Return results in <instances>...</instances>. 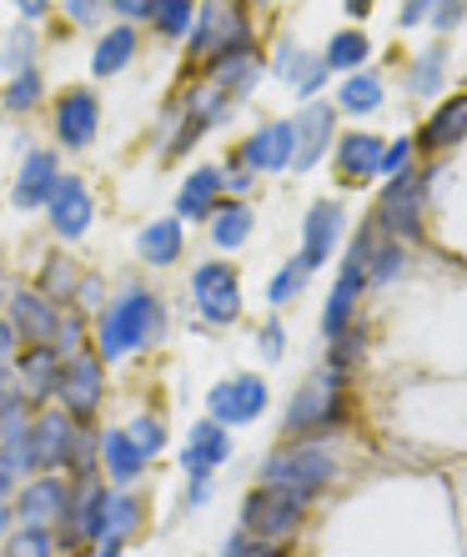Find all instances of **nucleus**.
<instances>
[{"label":"nucleus","mask_w":467,"mask_h":557,"mask_svg":"<svg viewBox=\"0 0 467 557\" xmlns=\"http://www.w3.org/2000/svg\"><path fill=\"white\" fill-rule=\"evenodd\" d=\"M156 332H161V301H156L146 286H126L116 301L101 307V322H96V357H101V362H121L131 351H142Z\"/></svg>","instance_id":"nucleus-1"},{"label":"nucleus","mask_w":467,"mask_h":557,"mask_svg":"<svg viewBox=\"0 0 467 557\" xmlns=\"http://www.w3.org/2000/svg\"><path fill=\"white\" fill-rule=\"evenodd\" d=\"M196 61H217L226 51H242L247 40V0H201L192 30H186Z\"/></svg>","instance_id":"nucleus-2"},{"label":"nucleus","mask_w":467,"mask_h":557,"mask_svg":"<svg viewBox=\"0 0 467 557\" xmlns=\"http://www.w3.org/2000/svg\"><path fill=\"white\" fill-rule=\"evenodd\" d=\"M332 478H337V462H332V453H322L317 442L282 447V453L267 457V487H282V493L297 497V503L317 497Z\"/></svg>","instance_id":"nucleus-3"},{"label":"nucleus","mask_w":467,"mask_h":557,"mask_svg":"<svg viewBox=\"0 0 467 557\" xmlns=\"http://www.w3.org/2000/svg\"><path fill=\"white\" fill-rule=\"evenodd\" d=\"M81 428H86V422H76L65 407L30 417V447H26V467H30V472H56V467H71L76 442H81Z\"/></svg>","instance_id":"nucleus-4"},{"label":"nucleus","mask_w":467,"mask_h":557,"mask_svg":"<svg viewBox=\"0 0 467 557\" xmlns=\"http://www.w3.org/2000/svg\"><path fill=\"white\" fill-rule=\"evenodd\" d=\"M56 397H61V407L76 417V422L96 417V407H101V397H106V362L96 357V351H76V357H65L61 382H56Z\"/></svg>","instance_id":"nucleus-5"},{"label":"nucleus","mask_w":467,"mask_h":557,"mask_svg":"<svg viewBox=\"0 0 467 557\" xmlns=\"http://www.w3.org/2000/svg\"><path fill=\"white\" fill-rule=\"evenodd\" d=\"M192 297L201 307V317L217 326H232L242 317V282L226 261H201L192 272Z\"/></svg>","instance_id":"nucleus-6"},{"label":"nucleus","mask_w":467,"mask_h":557,"mask_svg":"<svg viewBox=\"0 0 467 557\" xmlns=\"http://www.w3.org/2000/svg\"><path fill=\"white\" fill-rule=\"evenodd\" d=\"M297 522H302V503L286 497L282 487H257V493H247V503H242V532L261 537V543L286 537Z\"/></svg>","instance_id":"nucleus-7"},{"label":"nucleus","mask_w":467,"mask_h":557,"mask_svg":"<svg viewBox=\"0 0 467 557\" xmlns=\"http://www.w3.org/2000/svg\"><path fill=\"white\" fill-rule=\"evenodd\" d=\"M211 407V422H221V428H242V422H257L261 412H267V382H261L257 372H242L232 376V382H217L207 397Z\"/></svg>","instance_id":"nucleus-8"},{"label":"nucleus","mask_w":467,"mask_h":557,"mask_svg":"<svg viewBox=\"0 0 467 557\" xmlns=\"http://www.w3.org/2000/svg\"><path fill=\"white\" fill-rule=\"evenodd\" d=\"M377 226H382L392 242L422 236V182H417V176L397 171V182L382 191V201H377Z\"/></svg>","instance_id":"nucleus-9"},{"label":"nucleus","mask_w":467,"mask_h":557,"mask_svg":"<svg viewBox=\"0 0 467 557\" xmlns=\"http://www.w3.org/2000/svg\"><path fill=\"white\" fill-rule=\"evenodd\" d=\"M46 216H51V232L61 242H81V236L91 232V216H96L91 186L81 182V176H61L51 201H46Z\"/></svg>","instance_id":"nucleus-10"},{"label":"nucleus","mask_w":467,"mask_h":557,"mask_svg":"<svg viewBox=\"0 0 467 557\" xmlns=\"http://www.w3.org/2000/svg\"><path fill=\"white\" fill-rule=\"evenodd\" d=\"M51 121H56V141L65 151H86L96 141V126H101V106H96V96L86 86H71V91H61Z\"/></svg>","instance_id":"nucleus-11"},{"label":"nucleus","mask_w":467,"mask_h":557,"mask_svg":"<svg viewBox=\"0 0 467 557\" xmlns=\"http://www.w3.org/2000/svg\"><path fill=\"white\" fill-rule=\"evenodd\" d=\"M337 387H342V372L311 376L307 387L292 397V407H286V432H311V428H322V422H332L342 412Z\"/></svg>","instance_id":"nucleus-12"},{"label":"nucleus","mask_w":467,"mask_h":557,"mask_svg":"<svg viewBox=\"0 0 467 557\" xmlns=\"http://www.w3.org/2000/svg\"><path fill=\"white\" fill-rule=\"evenodd\" d=\"M101 503H106V487L96 478H86V482H76V487H71V503H65V518H61L65 522V537H61L65 547H81V543L106 537Z\"/></svg>","instance_id":"nucleus-13"},{"label":"nucleus","mask_w":467,"mask_h":557,"mask_svg":"<svg viewBox=\"0 0 467 557\" xmlns=\"http://www.w3.org/2000/svg\"><path fill=\"white\" fill-rule=\"evenodd\" d=\"M65 503H71V487H65L61 478H36L21 487V497H15V518H21V528H51V522L65 518Z\"/></svg>","instance_id":"nucleus-14"},{"label":"nucleus","mask_w":467,"mask_h":557,"mask_svg":"<svg viewBox=\"0 0 467 557\" xmlns=\"http://www.w3.org/2000/svg\"><path fill=\"white\" fill-rule=\"evenodd\" d=\"M56 382H61V351L56 347H26L15 357V392H21L30 407L56 397Z\"/></svg>","instance_id":"nucleus-15"},{"label":"nucleus","mask_w":467,"mask_h":557,"mask_svg":"<svg viewBox=\"0 0 467 557\" xmlns=\"http://www.w3.org/2000/svg\"><path fill=\"white\" fill-rule=\"evenodd\" d=\"M11 326H15V337L30 342V347H51L56 326H61V311H56L51 297H40V292H15L11 297Z\"/></svg>","instance_id":"nucleus-16"},{"label":"nucleus","mask_w":467,"mask_h":557,"mask_svg":"<svg viewBox=\"0 0 467 557\" xmlns=\"http://www.w3.org/2000/svg\"><path fill=\"white\" fill-rule=\"evenodd\" d=\"M236 161L247 171H282L292 166V121H267L242 141Z\"/></svg>","instance_id":"nucleus-17"},{"label":"nucleus","mask_w":467,"mask_h":557,"mask_svg":"<svg viewBox=\"0 0 467 557\" xmlns=\"http://www.w3.org/2000/svg\"><path fill=\"white\" fill-rule=\"evenodd\" d=\"M332 111L327 106H302L297 111V121H292V166L297 171H311L317 161H322V151H327V141H332Z\"/></svg>","instance_id":"nucleus-18"},{"label":"nucleus","mask_w":467,"mask_h":557,"mask_svg":"<svg viewBox=\"0 0 467 557\" xmlns=\"http://www.w3.org/2000/svg\"><path fill=\"white\" fill-rule=\"evenodd\" d=\"M56 182H61V161H56L51 151H26V161H21V176H15L11 186V201L21 211H36L51 201Z\"/></svg>","instance_id":"nucleus-19"},{"label":"nucleus","mask_w":467,"mask_h":557,"mask_svg":"<svg viewBox=\"0 0 467 557\" xmlns=\"http://www.w3.org/2000/svg\"><path fill=\"white\" fill-rule=\"evenodd\" d=\"M342 207L337 201H317V207L307 211V232H302V267H322L327 257H332V247H337L342 236Z\"/></svg>","instance_id":"nucleus-20"},{"label":"nucleus","mask_w":467,"mask_h":557,"mask_svg":"<svg viewBox=\"0 0 467 557\" xmlns=\"http://www.w3.org/2000/svg\"><path fill=\"white\" fill-rule=\"evenodd\" d=\"M226 453H232V437H226V428L221 422H196L192 428V442H186V472L192 478H211V467L226 462Z\"/></svg>","instance_id":"nucleus-21"},{"label":"nucleus","mask_w":467,"mask_h":557,"mask_svg":"<svg viewBox=\"0 0 467 557\" xmlns=\"http://www.w3.org/2000/svg\"><path fill=\"white\" fill-rule=\"evenodd\" d=\"M362 286H367V272L357 267V261H347L342 276H337V286H332V297H327V317H322L327 342L352 326V307H357V297H362Z\"/></svg>","instance_id":"nucleus-22"},{"label":"nucleus","mask_w":467,"mask_h":557,"mask_svg":"<svg viewBox=\"0 0 467 557\" xmlns=\"http://www.w3.org/2000/svg\"><path fill=\"white\" fill-rule=\"evenodd\" d=\"M257 76H261V61H257V51H251V46H242V51H226V55H217V61H211V86H217V91H226V96H247L251 86H257Z\"/></svg>","instance_id":"nucleus-23"},{"label":"nucleus","mask_w":467,"mask_h":557,"mask_svg":"<svg viewBox=\"0 0 467 557\" xmlns=\"http://www.w3.org/2000/svg\"><path fill=\"white\" fill-rule=\"evenodd\" d=\"M186 236H182V221L176 216H161V221H146L142 236H136V251H142V261H151V267H171V261L182 257Z\"/></svg>","instance_id":"nucleus-24"},{"label":"nucleus","mask_w":467,"mask_h":557,"mask_svg":"<svg viewBox=\"0 0 467 557\" xmlns=\"http://www.w3.org/2000/svg\"><path fill=\"white\" fill-rule=\"evenodd\" d=\"M101 467H106V478L116 482V487H126V482L142 478L146 457H142V447L126 437V428H116V432H106L101 437Z\"/></svg>","instance_id":"nucleus-25"},{"label":"nucleus","mask_w":467,"mask_h":557,"mask_svg":"<svg viewBox=\"0 0 467 557\" xmlns=\"http://www.w3.org/2000/svg\"><path fill=\"white\" fill-rule=\"evenodd\" d=\"M221 171L217 166H201L186 176L182 196H176V211H182L186 221H211V211H217V196H221Z\"/></svg>","instance_id":"nucleus-26"},{"label":"nucleus","mask_w":467,"mask_h":557,"mask_svg":"<svg viewBox=\"0 0 467 557\" xmlns=\"http://www.w3.org/2000/svg\"><path fill=\"white\" fill-rule=\"evenodd\" d=\"M131 55H136V30L121 21V26H111L101 40H96L91 71H96V76H121V71L131 65Z\"/></svg>","instance_id":"nucleus-27"},{"label":"nucleus","mask_w":467,"mask_h":557,"mask_svg":"<svg viewBox=\"0 0 467 557\" xmlns=\"http://www.w3.org/2000/svg\"><path fill=\"white\" fill-rule=\"evenodd\" d=\"M276 71L297 86V96H317L322 91V81H327L322 55H307V51H297V46H282V51H276Z\"/></svg>","instance_id":"nucleus-28"},{"label":"nucleus","mask_w":467,"mask_h":557,"mask_svg":"<svg viewBox=\"0 0 467 557\" xmlns=\"http://www.w3.org/2000/svg\"><path fill=\"white\" fill-rule=\"evenodd\" d=\"M467 136V91L453 96V101H442V111L422 126V146L428 151H442V146H457Z\"/></svg>","instance_id":"nucleus-29"},{"label":"nucleus","mask_w":467,"mask_h":557,"mask_svg":"<svg viewBox=\"0 0 467 557\" xmlns=\"http://www.w3.org/2000/svg\"><path fill=\"white\" fill-rule=\"evenodd\" d=\"M337 166H342V176H372L377 166H382V141L377 136H367V131H352V136H342V146H337Z\"/></svg>","instance_id":"nucleus-30"},{"label":"nucleus","mask_w":467,"mask_h":557,"mask_svg":"<svg viewBox=\"0 0 467 557\" xmlns=\"http://www.w3.org/2000/svg\"><path fill=\"white\" fill-rule=\"evenodd\" d=\"M247 236H251V207L247 201H221V207L211 211V242H217L221 251H236Z\"/></svg>","instance_id":"nucleus-31"},{"label":"nucleus","mask_w":467,"mask_h":557,"mask_svg":"<svg viewBox=\"0 0 467 557\" xmlns=\"http://www.w3.org/2000/svg\"><path fill=\"white\" fill-rule=\"evenodd\" d=\"M36 292H40V297H51V301H71V297H81V267H76L71 257H46Z\"/></svg>","instance_id":"nucleus-32"},{"label":"nucleus","mask_w":467,"mask_h":557,"mask_svg":"<svg viewBox=\"0 0 467 557\" xmlns=\"http://www.w3.org/2000/svg\"><path fill=\"white\" fill-rule=\"evenodd\" d=\"M136 522H142V503H136L131 493H121V487H111V493H106V503H101L106 537H121V543H126L131 532H136Z\"/></svg>","instance_id":"nucleus-33"},{"label":"nucleus","mask_w":467,"mask_h":557,"mask_svg":"<svg viewBox=\"0 0 467 557\" xmlns=\"http://www.w3.org/2000/svg\"><path fill=\"white\" fill-rule=\"evenodd\" d=\"M40 96H46V81H40L36 65H26V71H15L11 81H5V91H0V101H5V111L11 116H26V111H36Z\"/></svg>","instance_id":"nucleus-34"},{"label":"nucleus","mask_w":467,"mask_h":557,"mask_svg":"<svg viewBox=\"0 0 467 557\" xmlns=\"http://www.w3.org/2000/svg\"><path fill=\"white\" fill-rule=\"evenodd\" d=\"M322 61H327V71H362V61H367V36H362V30H337Z\"/></svg>","instance_id":"nucleus-35"},{"label":"nucleus","mask_w":467,"mask_h":557,"mask_svg":"<svg viewBox=\"0 0 467 557\" xmlns=\"http://www.w3.org/2000/svg\"><path fill=\"white\" fill-rule=\"evenodd\" d=\"M0 557H56L51 528H15L11 537L0 543Z\"/></svg>","instance_id":"nucleus-36"},{"label":"nucleus","mask_w":467,"mask_h":557,"mask_svg":"<svg viewBox=\"0 0 467 557\" xmlns=\"http://www.w3.org/2000/svg\"><path fill=\"white\" fill-rule=\"evenodd\" d=\"M442 65H447V46H442V40H432L428 51L413 61V81H407V86H413L417 96H432L442 86Z\"/></svg>","instance_id":"nucleus-37"},{"label":"nucleus","mask_w":467,"mask_h":557,"mask_svg":"<svg viewBox=\"0 0 467 557\" xmlns=\"http://www.w3.org/2000/svg\"><path fill=\"white\" fill-rule=\"evenodd\" d=\"M151 21L161 36H186L196 21V0H156L151 5Z\"/></svg>","instance_id":"nucleus-38"},{"label":"nucleus","mask_w":467,"mask_h":557,"mask_svg":"<svg viewBox=\"0 0 467 557\" xmlns=\"http://www.w3.org/2000/svg\"><path fill=\"white\" fill-rule=\"evenodd\" d=\"M362 272H367V282H392V276L403 272V242H382V247L367 242Z\"/></svg>","instance_id":"nucleus-39"},{"label":"nucleus","mask_w":467,"mask_h":557,"mask_svg":"<svg viewBox=\"0 0 467 557\" xmlns=\"http://www.w3.org/2000/svg\"><path fill=\"white\" fill-rule=\"evenodd\" d=\"M30 55H36V30L30 26L5 30V40H0V71H26Z\"/></svg>","instance_id":"nucleus-40"},{"label":"nucleus","mask_w":467,"mask_h":557,"mask_svg":"<svg viewBox=\"0 0 467 557\" xmlns=\"http://www.w3.org/2000/svg\"><path fill=\"white\" fill-rule=\"evenodd\" d=\"M126 437L142 447V457H156L161 447H167V422L156 412H142V417H131L126 422Z\"/></svg>","instance_id":"nucleus-41"},{"label":"nucleus","mask_w":467,"mask_h":557,"mask_svg":"<svg viewBox=\"0 0 467 557\" xmlns=\"http://www.w3.org/2000/svg\"><path fill=\"white\" fill-rule=\"evenodd\" d=\"M377 101H382V81L377 76H347V86H342V106L347 111H377Z\"/></svg>","instance_id":"nucleus-42"},{"label":"nucleus","mask_w":467,"mask_h":557,"mask_svg":"<svg viewBox=\"0 0 467 557\" xmlns=\"http://www.w3.org/2000/svg\"><path fill=\"white\" fill-rule=\"evenodd\" d=\"M15 326H11V317H0V397L5 392H15L11 382H15Z\"/></svg>","instance_id":"nucleus-43"},{"label":"nucleus","mask_w":467,"mask_h":557,"mask_svg":"<svg viewBox=\"0 0 467 557\" xmlns=\"http://www.w3.org/2000/svg\"><path fill=\"white\" fill-rule=\"evenodd\" d=\"M362 326H347V332H337L332 337V372H342V367H352L357 357H362Z\"/></svg>","instance_id":"nucleus-44"},{"label":"nucleus","mask_w":467,"mask_h":557,"mask_svg":"<svg viewBox=\"0 0 467 557\" xmlns=\"http://www.w3.org/2000/svg\"><path fill=\"white\" fill-rule=\"evenodd\" d=\"M51 347L61 351V362H65V357H76V351H86V326H81V317H61Z\"/></svg>","instance_id":"nucleus-45"},{"label":"nucleus","mask_w":467,"mask_h":557,"mask_svg":"<svg viewBox=\"0 0 467 557\" xmlns=\"http://www.w3.org/2000/svg\"><path fill=\"white\" fill-rule=\"evenodd\" d=\"M302 286H307V267H302V261H292V267H282V272H276V282L267 286V297H272V301H292Z\"/></svg>","instance_id":"nucleus-46"},{"label":"nucleus","mask_w":467,"mask_h":557,"mask_svg":"<svg viewBox=\"0 0 467 557\" xmlns=\"http://www.w3.org/2000/svg\"><path fill=\"white\" fill-rule=\"evenodd\" d=\"M221 557H282V547H276V543H261V537H247V532H236Z\"/></svg>","instance_id":"nucleus-47"},{"label":"nucleus","mask_w":467,"mask_h":557,"mask_svg":"<svg viewBox=\"0 0 467 557\" xmlns=\"http://www.w3.org/2000/svg\"><path fill=\"white\" fill-rule=\"evenodd\" d=\"M407 156H413V141H392V146H382V166L377 171H388V176H397V171H407Z\"/></svg>","instance_id":"nucleus-48"},{"label":"nucleus","mask_w":467,"mask_h":557,"mask_svg":"<svg viewBox=\"0 0 467 557\" xmlns=\"http://www.w3.org/2000/svg\"><path fill=\"white\" fill-rule=\"evenodd\" d=\"M282 347H286L282 322H267L261 326V357H267V362H282Z\"/></svg>","instance_id":"nucleus-49"},{"label":"nucleus","mask_w":467,"mask_h":557,"mask_svg":"<svg viewBox=\"0 0 467 557\" xmlns=\"http://www.w3.org/2000/svg\"><path fill=\"white\" fill-rule=\"evenodd\" d=\"M101 11H106V0H65V15H71L76 26H96Z\"/></svg>","instance_id":"nucleus-50"},{"label":"nucleus","mask_w":467,"mask_h":557,"mask_svg":"<svg viewBox=\"0 0 467 557\" xmlns=\"http://www.w3.org/2000/svg\"><path fill=\"white\" fill-rule=\"evenodd\" d=\"M106 5H111V11H121V15H126V26H131V21H142V15H151V5H156V0H106Z\"/></svg>","instance_id":"nucleus-51"},{"label":"nucleus","mask_w":467,"mask_h":557,"mask_svg":"<svg viewBox=\"0 0 467 557\" xmlns=\"http://www.w3.org/2000/svg\"><path fill=\"white\" fill-rule=\"evenodd\" d=\"M457 21H463V5H457V0H438V30L442 36H447Z\"/></svg>","instance_id":"nucleus-52"},{"label":"nucleus","mask_w":467,"mask_h":557,"mask_svg":"<svg viewBox=\"0 0 467 557\" xmlns=\"http://www.w3.org/2000/svg\"><path fill=\"white\" fill-rule=\"evenodd\" d=\"M428 11H438V0H407V5H403V26H417Z\"/></svg>","instance_id":"nucleus-53"},{"label":"nucleus","mask_w":467,"mask_h":557,"mask_svg":"<svg viewBox=\"0 0 467 557\" xmlns=\"http://www.w3.org/2000/svg\"><path fill=\"white\" fill-rule=\"evenodd\" d=\"M221 182L232 186V191H247V186H251V171L242 166V161H236V166H232V176H221Z\"/></svg>","instance_id":"nucleus-54"},{"label":"nucleus","mask_w":467,"mask_h":557,"mask_svg":"<svg viewBox=\"0 0 467 557\" xmlns=\"http://www.w3.org/2000/svg\"><path fill=\"white\" fill-rule=\"evenodd\" d=\"M207 497H211V478H192V493H186V503H207Z\"/></svg>","instance_id":"nucleus-55"},{"label":"nucleus","mask_w":467,"mask_h":557,"mask_svg":"<svg viewBox=\"0 0 467 557\" xmlns=\"http://www.w3.org/2000/svg\"><path fill=\"white\" fill-rule=\"evenodd\" d=\"M11 487H15V467H11V462H0V503L11 497Z\"/></svg>","instance_id":"nucleus-56"},{"label":"nucleus","mask_w":467,"mask_h":557,"mask_svg":"<svg viewBox=\"0 0 467 557\" xmlns=\"http://www.w3.org/2000/svg\"><path fill=\"white\" fill-rule=\"evenodd\" d=\"M11 5H15V11H21V15H40V11H46V5H51V0H11Z\"/></svg>","instance_id":"nucleus-57"},{"label":"nucleus","mask_w":467,"mask_h":557,"mask_svg":"<svg viewBox=\"0 0 467 557\" xmlns=\"http://www.w3.org/2000/svg\"><path fill=\"white\" fill-rule=\"evenodd\" d=\"M11 518H15V507H5V503H0V543L11 537Z\"/></svg>","instance_id":"nucleus-58"},{"label":"nucleus","mask_w":467,"mask_h":557,"mask_svg":"<svg viewBox=\"0 0 467 557\" xmlns=\"http://www.w3.org/2000/svg\"><path fill=\"white\" fill-rule=\"evenodd\" d=\"M96 557H121V537H101V553Z\"/></svg>","instance_id":"nucleus-59"},{"label":"nucleus","mask_w":467,"mask_h":557,"mask_svg":"<svg viewBox=\"0 0 467 557\" xmlns=\"http://www.w3.org/2000/svg\"><path fill=\"white\" fill-rule=\"evenodd\" d=\"M342 5H347L352 15H367V11H372V0H342Z\"/></svg>","instance_id":"nucleus-60"}]
</instances>
